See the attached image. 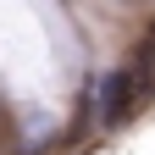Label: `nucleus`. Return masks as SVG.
<instances>
[{
    "mask_svg": "<svg viewBox=\"0 0 155 155\" xmlns=\"http://www.w3.org/2000/svg\"><path fill=\"white\" fill-rule=\"evenodd\" d=\"M139 100H144V89H139V78L127 67H116V72H105L100 83H94V111H100V122H127Z\"/></svg>",
    "mask_w": 155,
    "mask_h": 155,
    "instance_id": "1",
    "label": "nucleus"
}]
</instances>
